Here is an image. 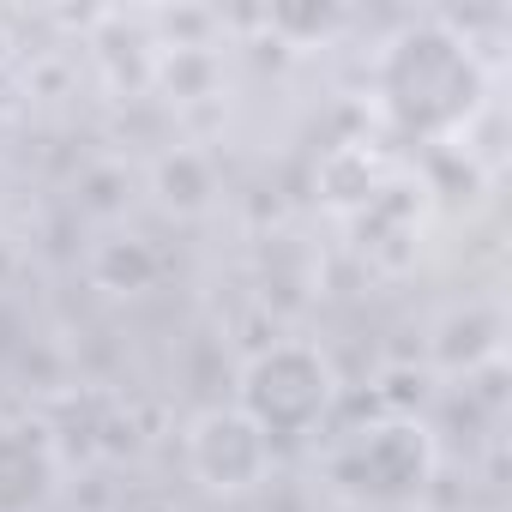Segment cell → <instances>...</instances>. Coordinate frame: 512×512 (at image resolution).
Listing matches in <instances>:
<instances>
[{"instance_id": "cell-4", "label": "cell", "mask_w": 512, "mask_h": 512, "mask_svg": "<svg viewBox=\"0 0 512 512\" xmlns=\"http://www.w3.org/2000/svg\"><path fill=\"white\" fill-rule=\"evenodd\" d=\"M187 470L211 494H247L272 476V440L235 404H211L187 422Z\"/></svg>"}, {"instance_id": "cell-3", "label": "cell", "mask_w": 512, "mask_h": 512, "mask_svg": "<svg viewBox=\"0 0 512 512\" xmlns=\"http://www.w3.org/2000/svg\"><path fill=\"white\" fill-rule=\"evenodd\" d=\"M332 362L314 344H266L260 356H247L241 380H235V410L260 422V434L278 440H302L326 422L332 410Z\"/></svg>"}, {"instance_id": "cell-5", "label": "cell", "mask_w": 512, "mask_h": 512, "mask_svg": "<svg viewBox=\"0 0 512 512\" xmlns=\"http://www.w3.org/2000/svg\"><path fill=\"white\" fill-rule=\"evenodd\" d=\"M61 488V452L43 422L0 416V512H43Z\"/></svg>"}, {"instance_id": "cell-7", "label": "cell", "mask_w": 512, "mask_h": 512, "mask_svg": "<svg viewBox=\"0 0 512 512\" xmlns=\"http://www.w3.org/2000/svg\"><path fill=\"white\" fill-rule=\"evenodd\" d=\"M211 193H217V175H211V163L199 151H169L157 163V199L169 211H205Z\"/></svg>"}, {"instance_id": "cell-2", "label": "cell", "mask_w": 512, "mask_h": 512, "mask_svg": "<svg viewBox=\"0 0 512 512\" xmlns=\"http://www.w3.org/2000/svg\"><path fill=\"white\" fill-rule=\"evenodd\" d=\"M434 434L416 416H380L326 452V482L356 506H410L434 482Z\"/></svg>"}, {"instance_id": "cell-8", "label": "cell", "mask_w": 512, "mask_h": 512, "mask_svg": "<svg viewBox=\"0 0 512 512\" xmlns=\"http://www.w3.org/2000/svg\"><path fill=\"white\" fill-rule=\"evenodd\" d=\"M91 278L103 290H145L157 278V253L139 241V235H109L97 253H91Z\"/></svg>"}, {"instance_id": "cell-6", "label": "cell", "mask_w": 512, "mask_h": 512, "mask_svg": "<svg viewBox=\"0 0 512 512\" xmlns=\"http://www.w3.org/2000/svg\"><path fill=\"white\" fill-rule=\"evenodd\" d=\"M500 332H506V320L494 302H464L434 326V362L452 374H476L482 362L500 356Z\"/></svg>"}, {"instance_id": "cell-9", "label": "cell", "mask_w": 512, "mask_h": 512, "mask_svg": "<svg viewBox=\"0 0 512 512\" xmlns=\"http://www.w3.org/2000/svg\"><path fill=\"white\" fill-rule=\"evenodd\" d=\"M13 272H19V253H13V241H7V235H0V284H7Z\"/></svg>"}, {"instance_id": "cell-1", "label": "cell", "mask_w": 512, "mask_h": 512, "mask_svg": "<svg viewBox=\"0 0 512 512\" xmlns=\"http://www.w3.org/2000/svg\"><path fill=\"white\" fill-rule=\"evenodd\" d=\"M374 97H380V109H386V121L398 133L446 139V133L476 121V109L488 97V73H482V61L470 55V43L452 25L422 19V25H404L380 49Z\"/></svg>"}]
</instances>
